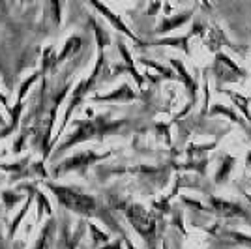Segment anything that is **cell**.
Returning a JSON list of instances; mask_svg holds the SVG:
<instances>
[{
	"label": "cell",
	"mask_w": 251,
	"mask_h": 249,
	"mask_svg": "<svg viewBox=\"0 0 251 249\" xmlns=\"http://www.w3.org/2000/svg\"><path fill=\"white\" fill-rule=\"evenodd\" d=\"M45 187L51 191L54 199L58 200V204L70 212H74L77 216L86 219H100L101 223H105L107 227L111 228L113 232L124 236V228L118 225V221L115 219V216L111 214L109 208H105L100 199H96L90 193H84L83 189L74 186H64V184H56L51 180H45Z\"/></svg>",
	"instance_id": "obj_1"
},
{
	"label": "cell",
	"mask_w": 251,
	"mask_h": 249,
	"mask_svg": "<svg viewBox=\"0 0 251 249\" xmlns=\"http://www.w3.org/2000/svg\"><path fill=\"white\" fill-rule=\"evenodd\" d=\"M129 120L126 118H111L109 114H100L96 118H88V120H75L74 122V129L72 133L64 139V143L54 152L52 156L58 157L62 156L66 150L74 148L75 145H81L84 141H90V139H103L105 135H111V133H118L120 129L127 127Z\"/></svg>",
	"instance_id": "obj_2"
},
{
	"label": "cell",
	"mask_w": 251,
	"mask_h": 249,
	"mask_svg": "<svg viewBox=\"0 0 251 249\" xmlns=\"http://www.w3.org/2000/svg\"><path fill=\"white\" fill-rule=\"evenodd\" d=\"M103 72H105V51H98V58H96V64H94V68H92V73L75 84V88L70 92V96L66 98L68 105H66V109H64L60 127H58L56 135L51 139V148L56 145V141H58L60 135L64 133V129L68 127V124H70V120H72V116H74V113H75V109L83 103L84 98H86V94L92 92V88H94L96 84H98V81L101 79Z\"/></svg>",
	"instance_id": "obj_3"
},
{
	"label": "cell",
	"mask_w": 251,
	"mask_h": 249,
	"mask_svg": "<svg viewBox=\"0 0 251 249\" xmlns=\"http://www.w3.org/2000/svg\"><path fill=\"white\" fill-rule=\"evenodd\" d=\"M115 206L118 210H122V214L126 216L127 223L137 230V234L145 240L148 249H156V214L148 212L141 204L137 202H126V200H115Z\"/></svg>",
	"instance_id": "obj_4"
},
{
	"label": "cell",
	"mask_w": 251,
	"mask_h": 249,
	"mask_svg": "<svg viewBox=\"0 0 251 249\" xmlns=\"http://www.w3.org/2000/svg\"><path fill=\"white\" fill-rule=\"evenodd\" d=\"M115 154V150H109V152H94V150H84V152H79V154H74V156L66 157L60 163L52 167L51 174L54 178H62L70 173H84L88 167L96 165L100 161H103L107 157H111Z\"/></svg>",
	"instance_id": "obj_5"
},
{
	"label": "cell",
	"mask_w": 251,
	"mask_h": 249,
	"mask_svg": "<svg viewBox=\"0 0 251 249\" xmlns=\"http://www.w3.org/2000/svg\"><path fill=\"white\" fill-rule=\"evenodd\" d=\"M86 2H88V4H90V6H92V8H94V10L98 11V13H100V15H101L105 21L109 23V25H111V26H113L116 32H120L122 36L129 38L131 42H135V43H139V45H143V42L137 38L133 32L129 30V26H127V25L124 23V19H122L118 13H115V11L111 10L107 4H103L101 0H86Z\"/></svg>",
	"instance_id": "obj_6"
},
{
	"label": "cell",
	"mask_w": 251,
	"mask_h": 249,
	"mask_svg": "<svg viewBox=\"0 0 251 249\" xmlns=\"http://www.w3.org/2000/svg\"><path fill=\"white\" fill-rule=\"evenodd\" d=\"M84 228H86V225L81 221L77 225V228L72 230L70 221L64 219L62 225H60V230L56 234V246H54V249H77L84 236Z\"/></svg>",
	"instance_id": "obj_7"
},
{
	"label": "cell",
	"mask_w": 251,
	"mask_h": 249,
	"mask_svg": "<svg viewBox=\"0 0 251 249\" xmlns=\"http://www.w3.org/2000/svg\"><path fill=\"white\" fill-rule=\"evenodd\" d=\"M133 100H137V94L127 83H122L120 86H116L115 90H111V92L96 94L94 98H92L94 103H129Z\"/></svg>",
	"instance_id": "obj_8"
},
{
	"label": "cell",
	"mask_w": 251,
	"mask_h": 249,
	"mask_svg": "<svg viewBox=\"0 0 251 249\" xmlns=\"http://www.w3.org/2000/svg\"><path fill=\"white\" fill-rule=\"evenodd\" d=\"M210 204H212V210L221 216V218H227V219H246L248 218V212L246 208L238 204V202H229L225 199L220 197H210Z\"/></svg>",
	"instance_id": "obj_9"
},
{
	"label": "cell",
	"mask_w": 251,
	"mask_h": 249,
	"mask_svg": "<svg viewBox=\"0 0 251 249\" xmlns=\"http://www.w3.org/2000/svg\"><path fill=\"white\" fill-rule=\"evenodd\" d=\"M56 234H58V221L54 216H49L45 225L42 227L38 238L34 242L32 249H54L56 246Z\"/></svg>",
	"instance_id": "obj_10"
},
{
	"label": "cell",
	"mask_w": 251,
	"mask_h": 249,
	"mask_svg": "<svg viewBox=\"0 0 251 249\" xmlns=\"http://www.w3.org/2000/svg\"><path fill=\"white\" fill-rule=\"evenodd\" d=\"M193 10H188V11H182V13H176V15H167V17H163L161 23H159V26H157L154 34H169V32L173 30H178L180 26H184L186 23L191 21V17H193Z\"/></svg>",
	"instance_id": "obj_11"
},
{
	"label": "cell",
	"mask_w": 251,
	"mask_h": 249,
	"mask_svg": "<svg viewBox=\"0 0 251 249\" xmlns=\"http://www.w3.org/2000/svg\"><path fill=\"white\" fill-rule=\"evenodd\" d=\"M169 64L176 70V75L178 79L184 83V86L188 88L189 96H191V105L195 103V100H197V92H199V84L195 79H191V75L186 72V68H184V62L182 60H178V58H169Z\"/></svg>",
	"instance_id": "obj_12"
},
{
	"label": "cell",
	"mask_w": 251,
	"mask_h": 249,
	"mask_svg": "<svg viewBox=\"0 0 251 249\" xmlns=\"http://www.w3.org/2000/svg\"><path fill=\"white\" fill-rule=\"evenodd\" d=\"M116 47H118V52H120V56H122V60H124V70L135 79V83L139 84V86H145L147 81H145V77L141 75V72L137 70L135 60H133V56H131L129 49L126 47V43L122 42V40H118V42H116Z\"/></svg>",
	"instance_id": "obj_13"
},
{
	"label": "cell",
	"mask_w": 251,
	"mask_h": 249,
	"mask_svg": "<svg viewBox=\"0 0 251 249\" xmlns=\"http://www.w3.org/2000/svg\"><path fill=\"white\" fill-rule=\"evenodd\" d=\"M23 111H25V101H15V105L10 109V120H8V124L2 125V129H0V141H4L6 137L13 135L15 131H17V127H19V120H21L23 116Z\"/></svg>",
	"instance_id": "obj_14"
},
{
	"label": "cell",
	"mask_w": 251,
	"mask_h": 249,
	"mask_svg": "<svg viewBox=\"0 0 251 249\" xmlns=\"http://www.w3.org/2000/svg\"><path fill=\"white\" fill-rule=\"evenodd\" d=\"M83 38L79 36V34H74V36H70L68 40H66V43L62 45V49L58 51V64L66 62V60H70L72 56H75L77 52L83 49Z\"/></svg>",
	"instance_id": "obj_15"
},
{
	"label": "cell",
	"mask_w": 251,
	"mask_h": 249,
	"mask_svg": "<svg viewBox=\"0 0 251 249\" xmlns=\"http://www.w3.org/2000/svg\"><path fill=\"white\" fill-rule=\"evenodd\" d=\"M88 25H90V28L94 32V40H96V47H98V51H105L113 40H111V34L105 30L103 25H100V21H96V17H88Z\"/></svg>",
	"instance_id": "obj_16"
},
{
	"label": "cell",
	"mask_w": 251,
	"mask_h": 249,
	"mask_svg": "<svg viewBox=\"0 0 251 249\" xmlns=\"http://www.w3.org/2000/svg\"><path fill=\"white\" fill-rule=\"evenodd\" d=\"M34 191H36V186H30V193H28V195H26V199L23 200V206H21V210H19V214L13 218L10 228H8V238H13V236L17 234V230H19V227H21L23 219H25V216L28 214L30 204L34 202Z\"/></svg>",
	"instance_id": "obj_17"
},
{
	"label": "cell",
	"mask_w": 251,
	"mask_h": 249,
	"mask_svg": "<svg viewBox=\"0 0 251 249\" xmlns=\"http://www.w3.org/2000/svg\"><path fill=\"white\" fill-rule=\"evenodd\" d=\"M45 13L52 26H60L64 21V0H45Z\"/></svg>",
	"instance_id": "obj_18"
},
{
	"label": "cell",
	"mask_w": 251,
	"mask_h": 249,
	"mask_svg": "<svg viewBox=\"0 0 251 249\" xmlns=\"http://www.w3.org/2000/svg\"><path fill=\"white\" fill-rule=\"evenodd\" d=\"M58 51H56V47L54 45H49V47H45L43 49V54H42V66H40V70L38 72L43 75H47L49 72H54L56 68H58Z\"/></svg>",
	"instance_id": "obj_19"
},
{
	"label": "cell",
	"mask_w": 251,
	"mask_h": 249,
	"mask_svg": "<svg viewBox=\"0 0 251 249\" xmlns=\"http://www.w3.org/2000/svg\"><path fill=\"white\" fill-rule=\"evenodd\" d=\"M234 165H236V157L229 156V154H223L220 159V169L216 171V176H214L216 184H225V182L229 180Z\"/></svg>",
	"instance_id": "obj_20"
},
{
	"label": "cell",
	"mask_w": 251,
	"mask_h": 249,
	"mask_svg": "<svg viewBox=\"0 0 251 249\" xmlns=\"http://www.w3.org/2000/svg\"><path fill=\"white\" fill-rule=\"evenodd\" d=\"M34 200H36V221L40 223V221H43V218L47 216H52V206L51 202H49V199H47V195L43 193V191H40L38 187H36V191H34Z\"/></svg>",
	"instance_id": "obj_21"
},
{
	"label": "cell",
	"mask_w": 251,
	"mask_h": 249,
	"mask_svg": "<svg viewBox=\"0 0 251 249\" xmlns=\"http://www.w3.org/2000/svg\"><path fill=\"white\" fill-rule=\"evenodd\" d=\"M221 92H225L229 96L230 100H232V103L238 107V111L242 113V116H246V120L251 124V111H250V101H248V98L240 92H234V90H221Z\"/></svg>",
	"instance_id": "obj_22"
},
{
	"label": "cell",
	"mask_w": 251,
	"mask_h": 249,
	"mask_svg": "<svg viewBox=\"0 0 251 249\" xmlns=\"http://www.w3.org/2000/svg\"><path fill=\"white\" fill-rule=\"evenodd\" d=\"M40 79H42V73L40 72H34L32 75H28V77L21 83V86H19V94H17V100H15V101H25L26 94L30 92V88L38 83Z\"/></svg>",
	"instance_id": "obj_23"
},
{
	"label": "cell",
	"mask_w": 251,
	"mask_h": 249,
	"mask_svg": "<svg viewBox=\"0 0 251 249\" xmlns=\"http://www.w3.org/2000/svg\"><path fill=\"white\" fill-rule=\"evenodd\" d=\"M86 227H88V230H90V236H92V242H94L96 248L103 246V244H107V242L111 240V236H109L107 232H103L98 225H94V223H88Z\"/></svg>",
	"instance_id": "obj_24"
},
{
	"label": "cell",
	"mask_w": 251,
	"mask_h": 249,
	"mask_svg": "<svg viewBox=\"0 0 251 249\" xmlns=\"http://www.w3.org/2000/svg\"><path fill=\"white\" fill-rule=\"evenodd\" d=\"M2 200H4V204H6V208L10 210V208L17 206V202H23L25 200V195L21 193V189H17V191H2Z\"/></svg>",
	"instance_id": "obj_25"
},
{
	"label": "cell",
	"mask_w": 251,
	"mask_h": 249,
	"mask_svg": "<svg viewBox=\"0 0 251 249\" xmlns=\"http://www.w3.org/2000/svg\"><path fill=\"white\" fill-rule=\"evenodd\" d=\"M210 113L212 114H225V116L230 118L232 122H236V124H240V125H246V122H244V120H242L240 116L234 113L232 109H229L227 105H214V107L210 109Z\"/></svg>",
	"instance_id": "obj_26"
},
{
	"label": "cell",
	"mask_w": 251,
	"mask_h": 249,
	"mask_svg": "<svg viewBox=\"0 0 251 249\" xmlns=\"http://www.w3.org/2000/svg\"><path fill=\"white\" fill-rule=\"evenodd\" d=\"M227 238L238 242L242 246H246L248 249H251V234H242V232H236V230H227Z\"/></svg>",
	"instance_id": "obj_27"
},
{
	"label": "cell",
	"mask_w": 251,
	"mask_h": 249,
	"mask_svg": "<svg viewBox=\"0 0 251 249\" xmlns=\"http://www.w3.org/2000/svg\"><path fill=\"white\" fill-rule=\"evenodd\" d=\"M182 202H184L186 206H191L193 210H197V212H210L206 206H202V202H199V200H193V199H189V197H182Z\"/></svg>",
	"instance_id": "obj_28"
},
{
	"label": "cell",
	"mask_w": 251,
	"mask_h": 249,
	"mask_svg": "<svg viewBox=\"0 0 251 249\" xmlns=\"http://www.w3.org/2000/svg\"><path fill=\"white\" fill-rule=\"evenodd\" d=\"M101 249H124V242H122V236H120L118 240H115V242H111V240H109L107 244H103V246H101Z\"/></svg>",
	"instance_id": "obj_29"
},
{
	"label": "cell",
	"mask_w": 251,
	"mask_h": 249,
	"mask_svg": "<svg viewBox=\"0 0 251 249\" xmlns=\"http://www.w3.org/2000/svg\"><path fill=\"white\" fill-rule=\"evenodd\" d=\"M159 10H161V0H152L147 10V15H156Z\"/></svg>",
	"instance_id": "obj_30"
},
{
	"label": "cell",
	"mask_w": 251,
	"mask_h": 249,
	"mask_svg": "<svg viewBox=\"0 0 251 249\" xmlns=\"http://www.w3.org/2000/svg\"><path fill=\"white\" fill-rule=\"evenodd\" d=\"M122 242H124V249H137L135 246H133V242H131V240L127 238V236H122Z\"/></svg>",
	"instance_id": "obj_31"
},
{
	"label": "cell",
	"mask_w": 251,
	"mask_h": 249,
	"mask_svg": "<svg viewBox=\"0 0 251 249\" xmlns=\"http://www.w3.org/2000/svg\"><path fill=\"white\" fill-rule=\"evenodd\" d=\"M201 4H202L206 10H210V2H208V0H201Z\"/></svg>",
	"instance_id": "obj_32"
},
{
	"label": "cell",
	"mask_w": 251,
	"mask_h": 249,
	"mask_svg": "<svg viewBox=\"0 0 251 249\" xmlns=\"http://www.w3.org/2000/svg\"><path fill=\"white\" fill-rule=\"evenodd\" d=\"M6 124H8V122H6V118H4L2 113H0V125H6Z\"/></svg>",
	"instance_id": "obj_33"
},
{
	"label": "cell",
	"mask_w": 251,
	"mask_h": 249,
	"mask_svg": "<svg viewBox=\"0 0 251 249\" xmlns=\"http://www.w3.org/2000/svg\"><path fill=\"white\" fill-rule=\"evenodd\" d=\"M161 249H169V244H167V240H163V244H161Z\"/></svg>",
	"instance_id": "obj_34"
},
{
	"label": "cell",
	"mask_w": 251,
	"mask_h": 249,
	"mask_svg": "<svg viewBox=\"0 0 251 249\" xmlns=\"http://www.w3.org/2000/svg\"><path fill=\"white\" fill-rule=\"evenodd\" d=\"M21 4H28V2H34V0H19Z\"/></svg>",
	"instance_id": "obj_35"
},
{
	"label": "cell",
	"mask_w": 251,
	"mask_h": 249,
	"mask_svg": "<svg viewBox=\"0 0 251 249\" xmlns=\"http://www.w3.org/2000/svg\"><path fill=\"white\" fill-rule=\"evenodd\" d=\"M244 197H246V199H248V200L251 202V195H248V193H244Z\"/></svg>",
	"instance_id": "obj_36"
}]
</instances>
